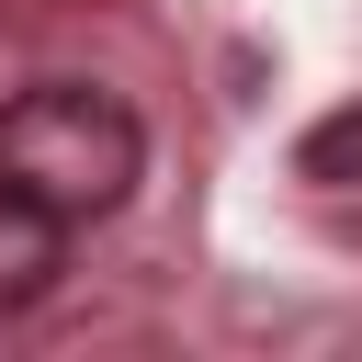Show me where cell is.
<instances>
[{"label":"cell","instance_id":"cell-1","mask_svg":"<svg viewBox=\"0 0 362 362\" xmlns=\"http://www.w3.org/2000/svg\"><path fill=\"white\" fill-rule=\"evenodd\" d=\"M136 170H147V136H136V113H124L113 90H90V79H34V90L0 102V192L45 204L57 226L113 215V204L136 192Z\"/></svg>","mask_w":362,"mask_h":362},{"label":"cell","instance_id":"cell-2","mask_svg":"<svg viewBox=\"0 0 362 362\" xmlns=\"http://www.w3.org/2000/svg\"><path fill=\"white\" fill-rule=\"evenodd\" d=\"M57 260H68V226H57L45 204L0 192V317H11V305H34V294L57 283Z\"/></svg>","mask_w":362,"mask_h":362},{"label":"cell","instance_id":"cell-3","mask_svg":"<svg viewBox=\"0 0 362 362\" xmlns=\"http://www.w3.org/2000/svg\"><path fill=\"white\" fill-rule=\"evenodd\" d=\"M294 170H305V181H362V102L317 113V124H305V147H294Z\"/></svg>","mask_w":362,"mask_h":362}]
</instances>
